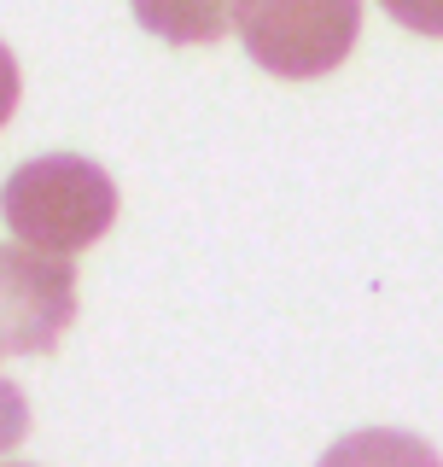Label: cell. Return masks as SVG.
Instances as JSON below:
<instances>
[{"label": "cell", "mask_w": 443, "mask_h": 467, "mask_svg": "<svg viewBox=\"0 0 443 467\" xmlns=\"http://www.w3.org/2000/svg\"><path fill=\"white\" fill-rule=\"evenodd\" d=\"M0 216L24 245L53 257H77L94 240H106L117 223V187L94 158L47 152L29 158L0 187Z\"/></svg>", "instance_id": "cell-1"}, {"label": "cell", "mask_w": 443, "mask_h": 467, "mask_svg": "<svg viewBox=\"0 0 443 467\" xmlns=\"http://www.w3.org/2000/svg\"><path fill=\"white\" fill-rule=\"evenodd\" d=\"M362 0H240V41L269 77L315 82L350 58Z\"/></svg>", "instance_id": "cell-2"}, {"label": "cell", "mask_w": 443, "mask_h": 467, "mask_svg": "<svg viewBox=\"0 0 443 467\" xmlns=\"http://www.w3.org/2000/svg\"><path fill=\"white\" fill-rule=\"evenodd\" d=\"M77 321V269L70 257L36 245H0V357H41Z\"/></svg>", "instance_id": "cell-3"}, {"label": "cell", "mask_w": 443, "mask_h": 467, "mask_svg": "<svg viewBox=\"0 0 443 467\" xmlns=\"http://www.w3.org/2000/svg\"><path fill=\"white\" fill-rule=\"evenodd\" d=\"M129 6L140 29H152L170 47H204L240 24V0H129Z\"/></svg>", "instance_id": "cell-4"}, {"label": "cell", "mask_w": 443, "mask_h": 467, "mask_svg": "<svg viewBox=\"0 0 443 467\" xmlns=\"http://www.w3.org/2000/svg\"><path fill=\"white\" fill-rule=\"evenodd\" d=\"M315 467H443V462H438V450L426 444V438H415V432L362 427V432L338 438Z\"/></svg>", "instance_id": "cell-5"}, {"label": "cell", "mask_w": 443, "mask_h": 467, "mask_svg": "<svg viewBox=\"0 0 443 467\" xmlns=\"http://www.w3.org/2000/svg\"><path fill=\"white\" fill-rule=\"evenodd\" d=\"M24 438H29V403H24V391L0 374V456L18 450Z\"/></svg>", "instance_id": "cell-6"}, {"label": "cell", "mask_w": 443, "mask_h": 467, "mask_svg": "<svg viewBox=\"0 0 443 467\" xmlns=\"http://www.w3.org/2000/svg\"><path fill=\"white\" fill-rule=\"evenodd\" d=\"M379 6L415 36H443V0H379Z\"/></svg>", "instance_id": "cell-7"}, {"label": "cell", "mask_w": 443, "mask_h": 467, "mask_svg": "<svg viewBox=\"0 0 443 467\" xmlns=\"http://www.w3.org/2000/svg\"><path fill=\"white\" fill-rule=\"evenodd\" d=\"M12 111H18V58H12V47H0V129Z\"/></svg>", "instance_id": "cell-8"}]
</instances>
